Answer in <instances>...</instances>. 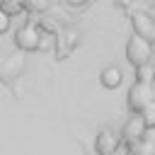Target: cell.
Segmentation results:
<instances>
[{
    "label": "cell",
    "mask_w": 155,
    "mask_h": 155,
    "mask_svg": "<svg viewBox=\"0 0 155 155\" xmlns=\"http://www.w3.org/2000/svg\"><path fill=\"white\" fill-rule=\"evenodd\" d=\"M131 24H133V34L145 36V39H150L155 44V22H153V17L148 12H136L131 17Z\"/></svg>",
    "instance_id": "obj_6"
},
{
    "label": "cell",
    "mask_w": 155,
    "mask_h": 155,
    "mask_svg": "<svg viewBox=\"0 0 155 155\" xmlns=\"http://www.w3.org/2000/svg\"><path fill=\"white\" fill-rule=\"evenodd\" d=\"M145 128H148V126H145L143 116H140V114H133V116H128V121H126V124H124V128H121V140L133 143V140L143 138Z\"/></svg>",
    "instance_id": "obj_5"
},
{
    "label": "cell",
    "mask_w": 155,
    "mask_h": 155,
    "mask_svg": "<svg viewBox=\"0 0 155 155\" xmlns=\"http://www.w3.org/2000/svg\"><path fill=\"white\" fill-rule=\"evenodd\" d=\"M10 24H12V15L0 5V34H5V31L10 29Z\"/></svg>",
    "instance_id": "obj_12"
},
{
    "label": "cell",
    "mask_w": 155,
    "mask_h": 155,
    "mask_svg": "<svg viewBox=\"0 0 155 155\" xmlns=\"http://www.w3.org/2000/svg\"><path fill=\"white\" fill-rule=\"evenodd\" d=\"M39 36H41V29L36 24H22L17 31H15V46L19 51H39Z\"/></svg>",
    "instance_id": "obj_3"
},
{
    "label": "cell",
    "mask_w": 155,
    "mask_h": 155,
    "mask_svg": "<svg viewBox=\"0 0 155 155\" xmlns=\"http://www.w3.org/2000/svg\"><path fill=\"white\" fill-rule=\"evenodd\" d=\"M143 138H145V140H153V143H155V126H153V128H145Z\"/></svg>",
    "instance_id": "obj_13"
},
{
    "label": "cell",
    "mask_w": 155,
    "mask_h": 155,
    "mask_svg": "<svg viewBox=\"0 0 155 155\" xmlns=\"http://www.w3.org/2000/svg\"><path fill=\"white\" fill-rule=\"evenodd\" d=\"M140 116H143L145 126H148V128H153V126H155V102H150V104L140 111Z\"/></svg>",
    "instance_id": "obj_11"
},
{
    "label": "cell",
    "mask_w": 155,
    "mask_h": 155,
    "mask_svg": "<svg viewBox=\"0 0 155 155\" xmlns=\"http://www.w3.org/2000/svg\"><path fill=\"white\" fill-rule=\"evenodd\" d=\"M126 58H128V63H131L133 68L140 65V63L153 61V41L145 39V36L133 34V36L128 39V44H126Z\"/></svg>",
    "instance_id": "obj_2"
},
{
    "label": "cell",
    "mask_w": 155,
    "mask_h": 155,
    "mask_svg": "<svg viewBox=\"0 0 155 155\" xmlns=\"http://www.w3.org/2000/svg\"><path fill=\"white\" fill-rule=\"evenodd\" d=\"M99 82H102L107 90H116V87L124 82V73H121V68H116V65H107V68L99 73Z\"/></svg>",
    "instance_id": "obj_7"
},
{
    "label": "cell",
    "mask_w": 155,
    "mask_h": 155,
    "mask_svg": "<svg viewBox=\"0 0 155 155\" xmlns=\"http://www.w3.org/2000/svg\"><path fill=\"white\" fill-rule=\"evenodd\" d=\"M148 15H150V17H153V22H155V5L150 7V12H148Z\"/></svg>",
    "instance_id": "obj_16"
},
{
    "label": "cell",
    "mask_w": 155,
    "mask_h": 155,
    "mask_svg": "<svg viewBox=\"0 0 155 155\" xmlns=\"http://www.w3.org/2000/svg\"><path fill=\"white\" fill-rule=\"evenodd\" d=\"M111 155H131V150H128V145H119Z\"/></svg>",
    "instance_id": "obj_14"
},
{
    "label": "cell",
    "mask_w": 155,
    "mask_h": 155,
    "mask_svg": "<svg viewBox=\"0 0 155 155\" xmlns=\"http://www.w3.org/2000/svg\"><path fill=\"white\" fill-rule=\"evenodd\" d=\"M65 2H68L70 7H82V5H87L90 0H65Z\"/></svg>",
    "instance_id": "obj_15"
},
{
    "label": "cell",
    "mask_w": 155,
    "mask_h": 155,
    "mask_svg": "<svg viewBox=\"0 0 155 155\" xmlns=\"http://www.w3.org/2000/svg\"><path fill=\"white\" fill-rule=\"evenodd\" d=\"M58 39L53 36V34H48V31H41V36H39V51H48V48H53V44H56Z\"/></svg>",
    "instance_id": "obj_10"
},
{
    "label": "cell",
    "mask_w": 155,
    "mask_h": 155,
    "mask_svg": "<svg viewBox=\"0 0 155 155\" xmlns=\"http://www.w3.org/2000/svg\"><path fill=\"white\" fill-rule=\"evenodd\" d=\"M121 145V133L111 131V128H102L94 138V150L97 155H111L116 148Z\"/></svg>",
    "instance_id": "obj_4"
},
{
    "label": "cell",
    "mask_w": 155,
    "mask_h": 155,
    "mask_svg": "<svg viewBox=\"0 0 155 155\" xmlns=\"http://www.w3.org/2000/svg\"><path fill=\"white\" fill-rule=\"evenodd\" d=\"M126 102H128L131 114H140L150 102H155V82H138L136 80L128 90Z\"/></svg>",
    "instance_id": "obj_1"
},
{
    "label": "cell",
    "mask_w": 155,
    "mask_h": 155,
    "mask_svg": "<svg viewBox=\"0 0 155 155\" xmlns=\"http://www.w3.org/2000/svg\"><path fill=\"white\" fill-rule=\"evenodd\" d=\"M133 70H136V80H138V82H155V65H153V61L140 63V65H136Z\"/></svg>",
    "instance_id": "obj_9"
},
{
    "label": "cell",
    "mask_w": 155,
    "mask_h": 155,
    "mask_svg": "<svg viewBox=\"0 0 155 155\" xmlns=\"http://www.w3.org/2000/svg\"><path fill=\"white\" fill-rule=\"evenodd\" d=\"M128 150H131V155H155V143L145 140V138H138V140L128 143Z\"/></svg>",
    "instance_id": "obj_8"
}]
</instances>
